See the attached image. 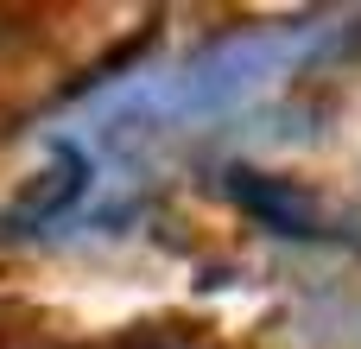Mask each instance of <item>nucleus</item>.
Returning <instances> with one entry per match:
<instances>
[{
  "label": "nucleus",
  "mask_w": 361,
  "mask_h": 349,
  "mask_svg": "<svg viewBox=\"0 0 361 349\" xmlns=\"http://www.w3.org/2000/svg\"><path fill=\"white\" fill-rule=\"evenodd\" d=\"M82 184H89V159H82L76 146H57L51 165L38 172V184L25 191V203H19L13 216H19V223H57V216L82 197Z\"/></svg>",
  "instance_id": "nucleus-2"
},
{
  "label": "nucleus",
  "mask_w": 361,
  "mask_h": 349,
  "mask_svg": "<svg viewBox=\"0 0 361 349\" xmlns=\"http://www.w3.org/2000/svg\"><path fill=\"white\" fill-rule=\"evenodd\" d=\"M228 191H235L241 210H254L279 235H317V216H311V197L305 191H292L279 178H260V172H228Z\"/></svg>",
  "instance_id": "nucleus-1"
}]
</instances>
